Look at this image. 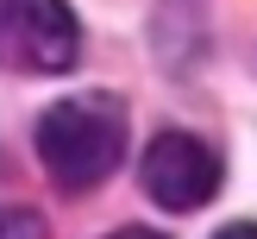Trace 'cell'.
Listing matches in <instances>:
<instances>
[{"label": "cell", "instance_id": "obj_2", "mask_svg": "<svg viewBox=\"0 0 257 239\" xmlns=\"http://www.w3.org/2000/svg\"><path fill=\"white\" fill-rule=\"evenodd\" d=\"M82 57V25L63 0H0V63L57 75Z\"/></svg>", "mask_w": 257, "mask_h": 239}, {"label": "cell", "instance_id": "obj_1", "mask_svg": "<svg viewBox=\"0 0 257 239\" xmlns=\"http://www.w3.org/2000/svg\"><path fill=\"white\" fill-rule=\"evenodd\" d=\"M125 157V101L107 88L69 95L38 120V164L57 189L82 195V189L107 183Z\"/></svg>", "mask_w": 257, "mask_h": 239}, {"label": "cell", "instance_id": "obj_5", "mask_svg": "<svg viewBox=\"0 0 257 239\" xmlns=\"http://www.w3.org/2000/svg\"><path fill=\"white\" fill-rule=\"evenodd\" d=\"M213 239H257V226H251V220H238V226H226V233H213Z\"/></svg>", "mask_w": 257, "mask_h": 239}, {"label": "cell", "instance_id": "obj_6", "mask_svg": "<svg viewBox=\"0 0 257 239\" xmlns=\"http://www.w3.org/2000/svg\"><path fill=\"white\" fill-rule=\"evenodd\" d=\"M107 239H163V233H151V226H119V233H107Z\"/></svg>", "mask_w": 257, "mask_h": 239}, {"label": "cell", "instance_id": "obj_3", "mask_svg": "<svg viewBox=\"0 0 257 239\" xmlns=\"http://www.w3.org/2000/svg\"><path fill=\"white\" fill-rule=\"evenodd\" d=\"M138 176H145V195L157 201V208L195 214L201 201L220 189V157H213V145L195 138V132H157L151 151H145V164H138Z\"/></svg>", "mask_w": 257, "mask_h": 239}, {"label": "cell", "instance_id": "obj_4", "mask_svg": "<svg viewBox=\"0 0 257 239\" xmlns=\"http://www.w3.org/2000/svg\"><path fill=\"white\" fill-rule=\"evenodd\" d=\"M0 239H44V220L32 208H0Z\"/></svg>", "mask_w": 257, "mask_h": 239}]
</instances>
